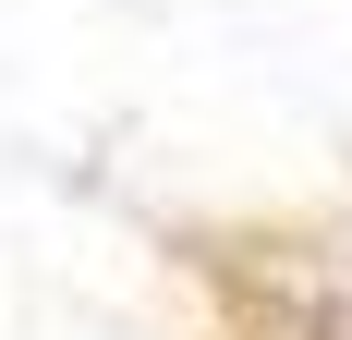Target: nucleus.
<instances>
[{"label": "nucleus", "mask_w": 352, "mask_h": 340, "mask_svg": "<svg viewBox=\"0 0 352 340\" xmlns=\"http://www.w3.org/2000/svg\"><path fill=\"white\" fill-rule=\"evenodd\" d=\"M328 340H352V328H328Z\"/></svg>", "instance_id": "nucleus-1"}]
</instances>
